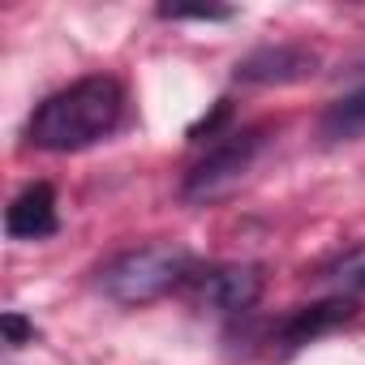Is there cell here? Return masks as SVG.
I'll use <instances>...</instances> for the list:
<instances>
[{"label":"cell","instance_id":"6da1fadb","mask_svg":"<svg viewBox=\"0 0 365 365\" xmlns=\"http://www.w3.org/2000/svg\"><path fill=\"white\" fill-rule=\"evenodd\" d=\"M125 116V86L108 73H91L69 82L65 91L48 95L31 125H26V142L39 150H82L95 146L99 138H108Z\"/></svg>","mask_w":365,"mask_h":365},{"label":"cell","instance_id":"7a4b0ae2","mask_svg":"<svg viewBox=\"0 0 365 365\" xmlns=\"http://www.w3.org/2000/svg\"><path fill=\"white\" fill-rule=\"evenodd\" d=\"M190 267H194V254L185 245H142V250L116 254L99 271V288L116 305H146L168 297L190 275Z\"/></svg>","mask_w":365,"mask_h":365},{"label":"cell","instance_id":"3957f363","mask_svg":"<svg viewBox=\"0 0 365 365\" xmlns=\"http://www.w3.org/2000/svg\"><path fill=\"white\" fill-rule=\"evenodd\" d=\"M267 129H237V133H224L220 142L207 146V155L185 172V185H180V198L185 202H215L224 198L237 180L250 172V163L258 159L262 150V138Z\"/></svg>","mask_w":365,"mask_h":365},{"label":"cell","instance_id":"277c9868","mask_svg":"<svg viewBox=\"0 0 365 365\" xmlns=\"http://www.w3.org/2000/svg\"><path fill=\"white\" fill-rule=\"evenodd\" d=\"M318 69V52L305 43H262L250 56L237 61L232 78L245 86H288V82H305Z\"/></svg>","mask_w":365,"mask_h":365},{"label":"cell","instance_id":"5b68a950","mask_svg":"<svg viewBox=\"0 0 365 365\" xmlns=\"http://www.w3.org/2000/svg\"><path fill=\"white\" fill-rule=\"evenodd\" d=\"M262 288H267L262 267H254V262H232V267H215V271L202 279V301L215 305V309H224V314H245V309L258 305Z\"/></svg>","mask_w":365,"mask_h":365},{"label":"cell","instance_id":"8992f818","mask_svg":"<svg viewBox=\"0 0 365 365\" xmlns=\"http://www.w3.org/2000/svg\"><path fill=\"white\" fill-rule=\"evenodd\" d=\"M61 228L56 220V190L48 185V180H35V185H26L9 211H5V232L14 241H43Z\"/></svg>","mask_w":365,"mask_h":365},{"label":"cell","instance_id":"52a82bcc","mask_svg":"<svg viewBox=\"0 0 365 365\" xmlns=\"http://www.w3.org/2000/svg\"><path fill=\"white\" fill-rule=\"evenodd\" d=\"M356 318V301L352 297H327V301H314V305H301L288 314V322L279 327V339L288 348H301V344H314L318 335L344 327Z\"/></svg>","mask_w":365,"mask_h":365},{"label":"cell","instance_id":"ba28073f","mask_svg":"<svg viewBox=\"0 0 365 365\" xmlns=\"http://www.w3.org/2000/svg\"><path fill=\"white\" fill-rule=\"evenodd\" d=\"M322 138L327 142H356V138H365V86L348 91L344 99H335L322 112Z\"/></svg>","mask_w":365,"mask_h":365},{"label":"cell","instance_id":"9c48e42d","mask_svg":"<svg viewBox=\"0 0 365 365\" xmlns=\"http://www.w3.org/2000/svg\"><path fill=\"white\" fill-rule=\"evenodd\" d=\"M318 279L335 297H361L365 292V245H352L348 254H339L335 262H327L318 271Z\"/></svg>","mask_w":365,"mask_h":365},{"label":"cell","instance_id":"30bf717a","mask_svg":"<svg viewBox=\"0 0 365 365\" xmlns=\"http://www.w3.org/2000/svg\"><path fill=\"white\" fill-rule=\"evenodd\" d=\"M163 22H232V9L224 5H159Z\"/></svg>","mask_w":365,"mask_h":365},{"label":"cell","instance_id":"8fae6325","mask_svg":"<svg viewBox=\"0 0 365 365\" xmlns=\"http://www.w3.org/2000/svg\"><path fill=\"white\" fill-rule=\"evenodd\" d=\"M228 116H232V103H228V99H220L211 116H202L198 125H190V142H207V138H215V142H220V138H224L220 129H224V120H228Z\"/></svg>","mask_w":365,"mask_h":365},{"label":"cell","instance_id":"7c38bea8","mask_svg":"<svg viewBox=\"0 0 365 365\" xmlns=\"http://www.w3.org/2000/svg\"><path fill=\"white\" fill-rule=\"evenodd\" d=\"M0 327H5V339L18 348V344H26V339H35V322L26 318V314H18V309H9L5 318H0Z\"/></svg>","mask_w":365,"mask_h":365}]
</instances>
